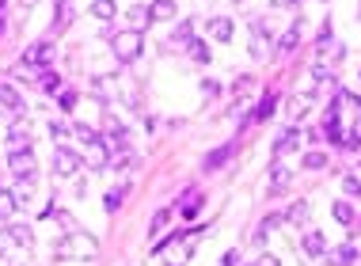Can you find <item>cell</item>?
<instances>
[{
    "label": "cell",
    "mask_w": 361,
    "mask_h": 266,
    "mask_svg": "<svg viewBox=\"0 0 361 266\" xmlns=\"http://www.w3.org/2000/svg\"><path fill=\"white\" fill-rule=\"evenodd\" d=\"M179 209H183V213L190 217L194 209H198V190H187V198H183V205H179Z\"/></svg>",
    "instance_id": "obj_30"
},
{
    "label": "cell",
    "mask_w": 361,
    "mask_h": 266,
    "mask_svg": "<svg viewBox=\"0 0 361 266\" xmlns=\"http://www.w3.org/2000/svg\"><path fill=\"white\" fill-rule=\"evenodd\" d=\"M164 224H168V209H160V213L152 217V224H149V236H156V232H160Z\"/></svg>",
    "instance_id": "obj_32"
},
{
    "label": "cell",
    "mask_w": 361,
    "mask_h": 266,
    "mask_svg": "<svg viewBox=\"0 0 361 266\" xmlns=\"http://www.w3.org/2000/svg\"><path fill=\"white\" fill-rule=\"evenodd\" d=\"M149 23H152V12H149V8H133V12H129V31H145Z\"/></svg>",
    "instance_id": "obj_16"
},
{
    "label": "cell",
    "mask_w": 361,
    "mask_h": 266,
    "mask_svg": "<svg viewBox=\"0 0 361 266\" xmlns=\"http://www.w3.org/2000/svg\"><path fill=\"white\" fill-rule=\"evenodd\" d=\"M236 262H239V255H236V251H228L225 259H221V266H236Z\"/></svg>",
    "instance_id": "obj_38"
},
{
    "label": "cell",
    "mask_w": 361,
    "mask_h": 266,
    "mask_svg": "<svg viewBox=\"0 0 361 266\" xmlns=\"http://www.w3.org/2000/svg\"><path fill=\"white\" fill-rule=\"evenodd\" d=\"M285 183H289V167H285V164H274V171H270V190H274V194H282Z\"/></svg>",
    "instance_id": "obj_17"
},
{
    "label": "cell",
    "mask_w": 361,
    "mask_h": 266,
    "mask_svg": "<svg viewBox=\"0 0 361 266\" xmlns=\"http://www.w3.org/2000/svg\"><path fill=\"white\" fill-rule=\"evenodd\" d=\"M232 152H236V145H221V148H213L209 152V156L206 160H202V167H206V171H217L221 164H225V160L228 156H232Z\"/></svg>",
    "instance_id": "obj_11"
},
{
    "label": "cell",
    "mask_w": 361,
    "mask_h": 266,
    "mask_svg": "<svg viewBox=\"0 0 361 266\" xmlns=\"http://www.w3.org/2000/svg\"><path fill=\"white\" fill-rule=\"evenodd\" d=\"M327 69H323V65H316V69H312V84H323V80H327Z\"/></svg>",
    "instance_id": "obj_36"
},
{
    "label": "cell",
    "mask_w": 361,
    "mask_h": 266,
    "mask_svg": "<svg viewBox=\"0 0 361 266\" xmlns=\"http://www.w3.org/2000/svg\"><path fill=\"white\" fill-rule=\"evenodd\" d=\"M289 114H293V118H304V114H308V99H304V95H301V99H293Z\"/></svg>",
    "instance_id": "obj_31"
},
{
    "label": "cell",
    "mask_w": 361,
    "mask_h": 266,
    "mask_svg": "<svg viewBox=\"0 0 361 266\" xmlns=\"http://www.w3.org/2000/svg\"><path fill=\"white\" fill-rule=\"evenodd\" d=\"M80 152H72V148H53V171H58L61 179H69V175H77L80 171Z\"/></svg>",
    "instance_id": "obj_3"
},
{
    "label": "cell",
    "mask_w": 361,
    "mask_h": 266,
    "mask_svg": "<svg viewBox=\"0 0 361 266\" xmlns=\"http://www.w3.org/2000/svg\"><path fill=\"white\" fill-rule=\"evenodd\" d=\"M297 42H301V31H297V27H289V31H285V38H282V50H285V53L297 50Z\"/></svg>",
    "instance_id": "obj_28"
},
{
    "label": "cell",
    "mask_w": 361,
    "mask_h": 266,
    "mask_svg": "<svg viewBox=\"0 0 361 266\" xmlns=\"http://www.w3.org/2000/svg\"><path fill=\"white\" fill-rule=\"evenodd\" d=\"M72 107H77V95L65 91V95H61V110H72Z\"/></svg>",
    "instance_id": "obj_37"
},
{
    "label": "cell",
    "mask_w": 361,
    "mask_h": 266,
    "mask_svg": "<svg viewBox=\"0 0 361 266\" xmlns=\"http://www.w3.org/2000/svg\"><path fill=\"white\" fill-rule=\"evenodd\" d=\"M53 255L58 259H99V240L84 232H65V240H58Z\"/></svg>",
    "instance_id": "obj_1"
},
{
    "label": "cell",
    "mask_w": 361,
    "mask_h": 266,
    "mask_svg": "<svg viewBox=\"0 0 361 266\" xmlns=\"http://www.w3.org/2000/svg\"><path fill=\"white\" fill-rule=\"evenodd\" d=\"M110 50H114V57L122 65H133L145 53V38H141V31H118L110 38Z\"/></svg>",
    "instance_id": "obj_2"
},
{
    "label": "cell",
    "mask_w": 361,
    "mask_h": 266,
    "mask_svg": "<svg viewBox=\"0 0 361 266\" xmlns=\"http://www.w3.org/2000/svg\"><path fill=\"white\" fill-rule=\"evenodd\" d=\"M335 221L339 224H350V221H354V209H350L346 202H335Z\"/></svg>",
    "instance_id": "obj_27"
},
{
    "label": "cell",
    "mask_w": 361,
    "mask_h": 266,
    "mask_svg": "<svg viewBox=\"0 0 361 266\" xmlns=\"http://www.w3.org/2000/svg\"><path fill=\"white\" fill-rule=\"evenodd\" d=\"M258 266H277V259H274V255H263V259H258Z\"/></svg>",
    "instance_id": "obj_39"
},
{
    "label": "cell",
    "mask_w": 361,
    "mask_h": 266,
    "mask_svg": "<svg viewBox=\"0 0 361 266\" xmlns=\"http://www.w3.org/2000/svg\"><path fill=\"white\" fill-rule=\"evenodd\" d=\"M12 243H15V240H12V232L4 228V232H0V259H4L8 251H12Z\"/></svg>",
    "instance_id": "obj_33"
},
{
    "label": "cell",
    "mask_w": 361,
    "mask_h": 266,
    "mask_svg": "<svg viewBox=\"0 0 361 266\" xmlns=\"http://www.w3.org/2000/svg\"><path fill=\"white\" fill-rule=\"evenodd\" d=\"M39 84H42V88H46V91H53V88H61V76H58V72H50V69H46V76H39Z\"/></svg>",
    "instance_id": "obj_29"
},
{
    "label": "cell",
    "mask_w": 361,
    "mask_h": 266,
    "mask_svg": "<svg viewBox=\"0 0 361 266\" xmlns=\"http://www.w3.org/2000/svg\"><path fill=\"white\" fill-rule=\"evenodd\" d=\"M126 194H129V190L126 186H118V190H110V194H107V213H114V209H122V202H126Z\"/></svg>",
    "instance_id": "obj_22"
},
{
    "label": "cell",
    "mask_w": 361,
    "mask_h": 266,
    "mask_svg": "<svg viewBox=\"0 0 361 266\" xmlns=\"http://www.w3.org/2000/svg\"><path fill=\"white\" fill-rule=\"evenodd\" d=\"M53 61V42H34L23 50V65L27 69H34V65H50Z\"/></svg>",
    "instance_id": "obj_4"
},
{
    "label": "cell",
    "mask_w": 361,
    "mask_h": 266,
    "mask_svg": "<svg viewBox=\"0 0 361 266\" xmlns=\"http://www.w3.org/2000/svg\"><path fill=\"white\" fill-rule=\"evenodd\" d=\"M8 167H12L15 175L31 179V175H34V152H31V148H15L12 160H8Z\"/></svg>",
    "instance_id": "obj_5"
},
{
    "label": "cell",
    "mask_w": 361,
    "mask_h": 266,
    "mask_svg": "<svg viewBox=\"0 0 361 266\" xmlns=\"http://www.w3.org/2000/svg\"><path fill=\"white\" fill-rule=\"evenodd\" d=\"M149 12H152V19H175V12H179V8H175L171 0H152Z\"/></svg>",
    "instance_id": "obj_18"
},
{
    "label": "cell",
    "mask_w": 361,
    "mask_h": 266,
    "mask_svg": "<svg viewBox=\"0 0 361 266\" xmlns=\"http://www.w3.org/2000/svg\"><path fill=\"white\" fill-rule=\"evenodd\" d=\"M342 186H346V194H361V183H357L354 175H346V179H342Z\"/></svg>",
    "instance_id": "obj_35"
},
{
    "label": "cell",
    "mask_w": 361,
    "mask_h": 266,
    "mask_svg": "<svg viewBox=\"0 0 361 266\" xmlns=\"http://www.w3.org/2000/svg\"><path fill=\"white\" fill-rule=\"evenodd\" d=\"M274 114V95H266V99H258V107H255V122H266Z\"/></svg>",
    "instance_id": "obj_24"
},
{
    "label": "cell",
    "mask_w": 361,
    "mask_h": 266,
    "mask_svg": "<svg viewBox=\"0 0 361 266\" xmlns=\"http://www.w3.org/2000/svg\"><path fill=\"white\" fill-rule=\"evenodd\" d=\"M46 217H53V221H58V224L65 228V232H77V221H72V217L65 213V209H58V205H50V209H46Z\"/></svg>",
    "instance_id": "obj_20"
},
{
    "label": "cell",
    "mask_w": 361,
    "mask_h": 266,
    "mask_svg": "<svg viewBox=\"0 0 361 266\" xmlns=\"http://www.w3.org/2000/svg\"><path fill=\"white\" fill-rule=\"evenodd\" d=\"M0 107H4V110H20L23 107L20 91H15L12 84H4V80H0Z\"/></svg>",
    "instance_id": "obj_12"
},
{
    "label": "cell",
    "mask_w": 361,
    "mask_h": 266,
    "mask_svg": "<svg viewBox=\"0 0 361 266\" xmlns=\"http://www.w3.org/2000/svg\"><path fill=\"white\" fill-rule=\"evenodd\" d=\"M297 145H301V129H285L282 137H277V145H274V156H282V152H289Z\"/></svg>",
    "instance_id": "obj_14"
},
{
    "label": "cell",
    "mask_w": 361,
    "mask_h": 266,
    "mask_svg": "<svg viewBox=\"0 0 361 266\" xmlns=\"http://www.w3.org/2000/svg\"><path fill=\"white\" fill-rule=\"evenodd\" d=\"M8 232H12V240L20 243V247H34V232H31L27 224H12Z\"/></svg>",
    "instance_id": "obj_19"
},
{
    "label": "cell",
    "mask_w": 361,
    "mask_h": 266,
    "mask_svg": "<svg viewBox=\"0 0 361 266\" xmlns=\"http://www.w3.org/2000/svg\"><path fill=\"white\" fill-rule=\"evenodd\" d=\"M251 34H255V42H251V53L258 57V61H263V57H266V50H270V46H263V42H270V34L263 38V23H258V19L251 23Z\"/></svg>",
    "instance_id": "obj_15"
},
{
    "label": "cell",
    "mask_w": 361,
    "mask_h": 266,
    "mask_svg": "<svg viewBox=\"0 0 361 266\" xmlns=\"http://www.w3.org/2000/svg\"><path fill=\"white\" fill-rule=\"evenodd\" d=\"M304 251H308L312 259H320V255H323V236L320 232H308V236H304Z\"/></svg>",
    "instance_id": "obj_21"
},
{
    "label": "cell",
    "mask_w": 361,
    "mask_h": 266,
    "mask_svg": "<svg viewBox=\"0 0 361 266\" xmlns=\"http://www.w3.org/2000/svg\"><path fill=\"white\" fill-rule=\"evenodd\" d=\"M285 221H293V224H297V221H308V205H304V202L289 205V213H285Z\"/></svg>",
    "instance_id": "obj_26"
},
{
    "label": "cell",
    "mask_w": 361,
    "mask_h": 266,
    "mask_svg": "<svg viewBox=\"0 0 361 266\" xmlns=\"http://www.w3.org/2000/svg\"><path fill=\"white\" fill-rule=\"evenodd\" d=\"M206 31H209L213 42H232V19L217 15V19H209V23H206Z\"/></svg>",
    "instance_id": "obj_6"
},
{
    "label": "cell",
    "mask_w": 361,
    "mask_h": 266,
    "mask_svg": "<svg viewBox=\"0 0 361 266\" xmlns=\"http://www.w3.org/2000/svg\"><path fill=\"white\" fill-rule=\"evenodd\" d=\"M20 205L23 202H20V194H15V190H0V221H12Z\"/></svg>",
    "instance_id": "obj_8"
},
{
    "label": "cell",
    "mask_w": 361,
    "mask_h": 266,
    "mask_svg": "<svg viewBox=\"0 0 361 266\" xmlns=\"http://www.w3.org/2000/svg\"><path fill=\"white\" fill-rule=\"evenodd\" d=\"M320 53L331 57V61H339V57H342V46L331 38V27H323V31H320Z\"/></svg>",
    "instance_id": "obj_10"
},
{
    "label": "cell",
    "mask_w": 361,
    "mask_h": 266,
    "mask_svg": "<svg viewBox=\"0 0 361 266\" xmlns=\"http://www.w3.org/2000/svg\"><path fill=\"white\" fill-rule=\"evenodd\" d=\"M88 160H91L96 167H107V160H110V145H107V137L88 141Z\"/></svg>",
    "instance_id": "obj_7"
},
{
    "label": "cell",
    "mask_w": 361,
    "mask_h": 266,
    "mask_svg": "<svg viewBox=\"0 0 361 266\" xmlns=\"http://www.w3.org/2000/svg\"><path fill=\"white\" fill-rule=\"evenodd\" d=\"M187 50H190L194 61H202V65L209 61V46H206V42H194V38H190V42H187Z\"/></svg>",
    "instance_id": "obj_25"
},
{
    "label": "cell",
    "mask_w": 361,
    "mask_h": 266,
    "mask_svg": "<svg viewBox=\"0 0 361 266\" xmlns=\"http://www.w3.org/2000/svg\"><path fill=\"white\" fill-rule=\"evenodd\" d=\"M114 12H118L114 0H96V4H91V15H96V19H110Z\"/></svg>",
    "instance_id": "obj_23"
},
{
    "label": "cell",
    "mask_w": 361,
    "mask_h": 266,
    "mask_svg": "<svg viewBox=\"0 0 361 266\" xmlns=\"http://www.w3.org/2000/svg\"><path fill=\"white\" fill-rule=\"evenodd\" d=\"M8 145H12V152H15V148H31V133H27V122H15V126L8 129Z\"/></svg>",
    "instance_id": "obj_9"
},
{
    "label": "cell",
    "mask_w": 361,
    "mask_h": 266,
    "mask_svg": "<svg viewBox=\"0 0 361 266\" xmlns=\"http://www.w3.org/2000/svg\"><path fill=\"white\" fill-rule=\"evenodd\" d=\"M327 259L335 262V266H350V262L357 259V247H354V243H342V247H335V251L327 255Z\"/></svg>",
    "instance_id": "obj_13"
},
{
    "label": "cell",
    "mask_w": 361,
    "mask_h": 266,
    "mask_svg": "<svg viewBox=\"0 0 361 266\" xmlns=\"http://www.w3.org/2000/svg\"><path fill=\"white\" fill-rule=\"evenodd\" d=\"M323 164H327V160H323L320 152H308V156H304V167H312V171H316V167H323Z\"/></svg>",
    "instance_id": "obj_34"
}]
</instances>
